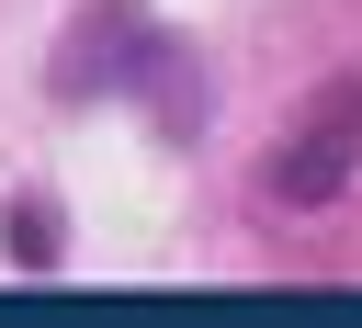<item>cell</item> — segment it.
<instances>
[{"instance_id":"2","label":"cell","mask_w":362,"mask_h":328,"mask_svg":"<svg viewBox=\"0 0 362 328\" xmlns=\"http://www.w3.org/2000/svg\"><path fill=\"white\" fill-rule=\"evenodd\" d=\"M11 249H23V260H57V215L23 204V215H11Z\"/></svg>"},{"instance_id":"1","label":"cell","mask_w":362,"mask_h":328,"mask_svg":"<svg viewBox=\"0 0 362 328\" xmlns=\"http://www.w3.org/2000/svg\"><path fill=\"white\" fill-rule=\"evenodd\" d=\"M351 158H362V79H339V90H328V113H317L294 147H272V170H260V181H272L283 204H328V192L351 181Z\"/></svg>"}]
</instances>
